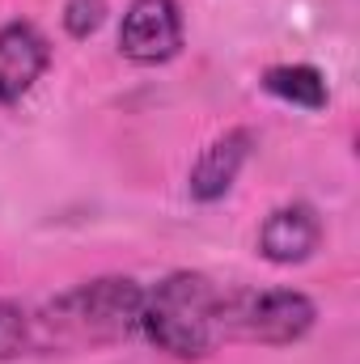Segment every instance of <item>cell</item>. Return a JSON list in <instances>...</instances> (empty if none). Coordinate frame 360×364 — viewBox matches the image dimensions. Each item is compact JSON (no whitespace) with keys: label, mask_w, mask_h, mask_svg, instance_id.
<instances>
[{"label":"cell","mask_w":360,"mask_h":364,"mask_svg":"<svg viewBox=\"0 0 360 364\" xmlns=\"http://www.w3.org/2000/svg\"><path fill=\"white\" fill-rule=\"evenodd\" d=\"M144 288L132 275H97L85 284L64 288L51 296L34 318V352H77V348H106L123 343L140 331Z\"/></svg>","instance_id":"6da1fadb"},{"label":"cell","mask_w":360,"mask_h":364,"mask_svg":"<svg viewBox=\"0 0 360 364\" xmlns=\"http://www.w3.org/2000/svg\"><path fill=\"white\" fill-rule=\"evenodd\" d=\"M221 301H225V288L212 275L170 272L153 288H144L140 335L174 360H203L225 343Z\"/></svg>","instance_id":"7a4b0ae2"},{"label":"cell","mask_w":360,"mask_h":364,"mask_svg":"<svg viewBox=\"0 0 360 364\" xmlns=\"http://www.w3.org/2000/svg\"><path fill=\"white\" fill-rule=\"evenodd\" d=\"M318 322V305L297 288H225L221 335L263 348H288Z\"/></svg>","instance_id":"3957f363"},{"label":"cell","mask_w":360,"mask_h":364,"mask_svg":"<svg viewBox=\"0 0 360 364\" xmlns=\"http://www.w3.org/2000/svg\"><path fill=\"white\" fill-rule=\"evenodd\" d=\"M119 51L132 64H170L182 51L179 0H132L119 21Z\"/></svg>","instance_id":"277c9868"},{"label":"cell","mask_w":360,"mask_h":364,"mask_svg":"<svg viewBox=\"0 0 360 364\" xmlns=\"http://www.w3.org/2000/svg\"><path fill=\"white\" fill-rule=\"evenodd\" d=\"M255 153V132L250 127H229L216 140H208L186 174V195L195 203H216L233 191V182L242 174V166Z\"/></svg>","instance_id":"5b68a950"},{"label":"cell","mask_w":360,"mask_h":364,"mask_svg":"<svg viewBox=\"0 0 360 364\" xmlns=\"http://www.w3.org/2000/svg\"><path fill=\"white\" fill-rule=\"evenodd\" d=\"M51 68V43L30 21L0 26V106H17Z\"/></svg>","instance_id":"8992f818"},{"label":"cell","mask_w":360,"mask_h":364,"mask_svg":"<svg viewBox=\"0 0 360 364\" xmlns=\"http://www.w3.org/2000/svg\"><path fill=\"white\" fill-rule=\"evenodd\" d=\"M322 246V216L309 203H280L259 225V255L275 267H297Z\"/></svg>","instance_id":"52a82bcc"},{"label":"cell","mask_w":360,"mask_h":364,"mask_svg":"<svg viewBox=\"0 0 360 364\" xmlns=\"http://www.w3.org/2000/svg\"><path fill=\"white\" fill-rule=\"evenodd\" d=\"M263 90L288 106H301V110H322L331 102L327 77L314 64H275L263 73Z\"/></svg>","instance_id":"ba28073f"},{"label":"cell","mask_w":360,"mask_h":364,"mask_svg":"<svg viewBox=\"0 0 360 364\" xmlns=\"http://www.w3.org/2000/svg\"><path fill=\"white\" fill-rule=\"evenodd\" d=\"M26 352H34V318L17 301L0 296V364L17 360Z\"/></svg>","instance_id":"9c48e42d"},{"label":"cell","mask_w":360,"mask_h":364,"mask_svg":"<svg viewBox=\"0 0 360 364\" xmlns=\"http://www.w3.org/2000/svg\"><path fill=\"white\" fill-rule=\"evenodd\" d=\"M106 21V0H68L64 4V30L73 38H90Z\"/></svg>","instance_id":"30bf717a"}]
</instances>
